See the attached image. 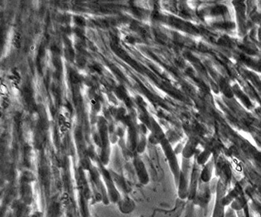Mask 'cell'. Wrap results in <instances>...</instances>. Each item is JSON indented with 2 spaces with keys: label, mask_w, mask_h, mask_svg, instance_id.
I'll return each mask as SVG.
<instances>
[{
  "label": "cell",
  "mask_w": 261,
  "mask_h": 217,
  "mask_svg": "<svg viewBox=\"0 0 261 217\" xmlns=\"http://www.w3.org/2000/svg\"><path fill=\"white\" fill-rule=\"evenodd\" d=\"M211 198H212L211 187H209L207 184H203V185H199L195 199L192 202L193 205H199L202 208H204L208 205Z\"/></svg>",
  "instance_id": "6da1fadb"
},
{
  "label": "cell",
  "mask_w": 261,
  "mask_h": 217,
  "mask_svg": "<svg viewBox=\"0 0 261 217\" xmlns=\"http://www.w3.org/2000/svg\"><path fill=\"white\" fill-rule=\"evenodd\" d=\"M226 186L222 182H219L216 189V200L213 213L212 217H225V205L222 203V199L226 195Z\"/></svg>",
  "instance_id": "7a4b0ae2"
},
{
  "label": "cell",
  "mask_w": 261,
  "mask_h": 217,
  "mask_svg": "<svg viewBox=\"0 0 261 217\" xmlns=\"http://www.w3.org/2000/svg\"><path fill=\"white\" fill-rule=\"evenodd\" d=\"M185 201L184 200L178 199L176 201V205L173 210L170 211H163V210H155L153 212V217H179L180 214L183 212L184 208H185Z\"/></svg>",
  "instance_id": "3957f363"
},
{
  "label": "cell",
  "mask_w": 261,
  "mask_h": 217,
  "mask_svg": "<svg viewBox=\"0 0 261 217\" xmlns=\"http://www.w3.org/2000/svg\"><path fill=\"white\" fill-rule=\"evenodd\" d=\"M225 217H237L236 213H235V210H233V208H228L226 212H225Z\"/></svg>",
  "instance_id": "277c9868"
},
{
  "label": "cell",
  "mask_w": 261,
  "mask_h": 217,
  "mask_svg": "<svg viewBox=\"0 0 261 217\" xmlns=\"http://www.w3.org/2000/svg\"><path fill=\"white\" fill-rule=\"evenodd\" d=\"M140 217H143V216H140Z\"/></svg>",
  "instance_id": "5b68a950"
}]
</instances>
